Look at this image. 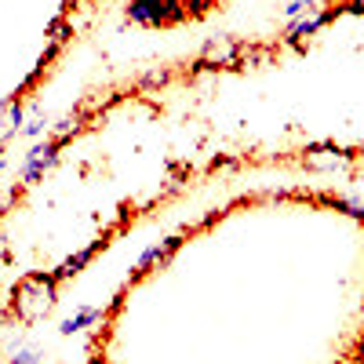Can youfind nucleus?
Wrapping results in <instances>:
<instances>
[{"mask_svg":"<svg viewBox=\"0 0 364 364\" xmlns=\"http://www.w3.org/2000/svg\"><path fill=\"white\" fill-rule=\"evenodd\" d=\"M197 66H208V70H230V66H240V44H237L233 37H211V41L200 48Z\"/></svg>","mask_w":364,"mask_h":364,"instance_id":"obj_4","label":"nucleus"},{"mask_svg":"<svg viewBox=\"0 0 364 364\" xmlns=\"http://www.w3.org/2000/svg\"><path fill=\"white\" fill-rule=\"evenodd\" d=\"M339 15V8L336 11H321V8H314L310 15H302V18H295V22H288V29H284V37H288V44H302L306 37H314V33H321V29Z\"/></svg>","mask_w":364,"mask_h":364,"instance_id":"obj_6","label":"nucleus"},{"mask_svg":"<svg viewBox=\"0 0 364 364\" xmlns=\"http://www.w3.org/2000/svg\"><path fill=\"white\" fill-rule=\"evenodd\" d=\"M55 299H58V277H55V273H26V277L15 284L11 306H15L18 321L33 324V321L51 314Z\"/></svg>","mask_w":364,"mask_h":364,"instance_id":"obj_1","label":"nucleus"},{"mask_svg":"<svg viewBox=\"0 0 364 364\" xmlns=\"http://www.w3.org/2000/svg\"><path fill=\"white\" fill-rule=\"evenodd\" d=\"M178 245H182V237H168L164 245H154V248H149V252H142V255H139V262H135V273H139V277H142V273H149V269H154V266L168 262V259H171V252H175Z\"/></svg>","mask_w":364,"mask_h":364,"instance_id":"obj_7","label":"nucleus"},{"mask_svg":"<svg viewBox=\"0 0 364 364\" xmlns=\"http://www.w3.org/2000/svg\"><path fill=\"white\" fill-rule=\"evenodd\" d=\"M4 211H8V197H0V215H4Z\"/></svg>","mask_w":364,"mask_h":364,"instance_id":"obj_13","label":"nucleus"},{"mask_svg":"<svg viewBox=\"0 0 364 364\" xmlns=\"http://www.w3.org/2000/svg\"><path fill=\"white\" fill-rule=\"evenodd\" d=\"M314 8H317V0H288L284 18H288V22H295V18H302V15H310Z\"/></svg>","mask_w":364,"mask_h":364,"instance_id":"obj_11","label":"nucleus"},{"mask_svg":"<svg viewBox=\"0 0 364 364\" xmlns=\"http://www.w3.org/2000/svg\"><path fill=\"white\" fill-rule=\"evenodd\" d=\"M4 164H8V161H0V171H4Z\"/></svg>","mask_w":364,"mask_h":364,"instance_id":"obj_15","label":"nucleus"},{"mask_svg":"<svg viewBox=\"0 0 364 364\" xmlns=\"http://www.w3.org/2000/svg\"><path fill=\"white\" fill-rule=\"evenodd\" d=\"M350 164H353V154L339 146H314L302 154V168L310 171H346Z\"/></svg>","mask_w":364,"mask_h":364,"instance_id":"obj_5","label":"nucleus"},{"mask_svg":"<svg viewBox=\"0 0 364 364\" xmlns=\"http://www.w3.org/2000/svg\"><path fill=\"white\" fill-rule=\"evenodd\" d=\"M95 248L99 245H91V248H84V252H77V255H70L66 262H58V269H55V277L58 281H66V277H73V273H80L87 262H91V255H95Z\"/></svg>","mask_w":364,"mask_h":364,"instance_id":"obj_8","label":"nucleus"},{"mask_svg":"<svg viewBox=\"0 0 364 364\" xmlns=\"http://www.w3.org/2000/svg\"><path fill=\"white\" fill-rule=\"evenodd\" d=\"M190 15L186 0H132L128 4V18L139 26H171Z\"/></svg>","mask_w":364,"mask_h":364,"instance_id":"obj_2","label":"nucleus"},{"mask_svg":"<svg viewBox=\"0 0 364 364\" xmlns=\"http://www.w3.org/2000/svg\"><path fill=\"white\" fill-rule=\"evenodd\" d=\"M0 252H4V237H0Z\"/></svg>","mask_w":364,"mask_h":364,"instance_id":"obj_14","label":"nucleus"},{"mask_svg":"<svg viewBox=\"0 0 364 364\" xmlns=\"http://www.w3.org/2000/svg\"><path fill=\"white\" fill-rule=\"evenodd\" d=\"M58 149H63V139H48V142H37L33 149H29L26 161H22V186H37V182L44 178V171L55 168Z\"/></svg>","mask_w":364,"mask_h":364,"instance_id":"obj_3","label":"nucleus"},{"mask_svg":"<svg viewBox=\"0 0 364 364\" xmlns=\"http://www.w3.org/2000/svg\"><path fill=\"white\" fill-rule=\"evenodd\" d=\"M37 360H41L37 346H15L11 350V364H37Z\"/></svg>","mask_w":364,"mask_h":364,"instance_id":"obj_12","label":"nucleus"},{"mask_svg":"<svg viewBox=\"0 0 364 364\" xmlns=\"http://www.w3.org/2000/svg\"><path fill=\"white\" fill-rule=\"evenodd\" d=\"M360 182H364V178H360Z\"/></svg>","mask_w":364,"mask_h":364,"instance_id":"obj_16","label":"nucleus"},{"mask_svg":"<svg viewBox=\"0 0 364 364\" xmlns=\"http://www.w3.org/2000/svg\"><path fill=\"white\" fill-rule=\"evenodd\" d=\"M18 124H22V106L11 102V106L4 109V117H0V139H8L11 132H18Z\"/></svg>","mask_w":364,"mask_h":364,"instance_id":"obj_10","label":"nucleus"},{"mask_svg":"<svg viewBox=\"0 0 364 364\" xmlns=\"http://www.w3.org/2000/svg\"><path fill=\"white\" fill-rule=\"evenodd\" d=\"M95 321H102V310L84 306L77 317H66L63 324H58V331H63V336H73V331H80V328H87V324H95Z\"/></svg>","mask_w":364,"mask_h":364,"instance_id":"obj_9","label":"nucleus"}]
</instances>
